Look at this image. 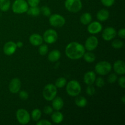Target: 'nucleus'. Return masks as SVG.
Returning a JSON list of instances; mask_svg holds the SVG:
<instances>
[{
    "label": "nucleus",
    "mask_w": 125,
    "mask_h": 125,
    "mask_svg": "<svg viewBox=\"0 0 125 125\" xmlns=\"http://www.w3.org/2000/svg\"><path fill=\"white\" fill-rule=\"evenodd\" d=\"M85 48L81 43L76 42L70 43L65 48V54L69 59H79L83 57L85 52Z\"/></svg>",
    "instance_id": "f257e3e1"
},
{
    "label": "nucleus",
    "mask_w": 125,
    "mask_h": 125,
    "mask_svg": "<svg viewBox=\"0 0 125 125\" xmlns=\"http://www.w3.org/2000/svg\"><path fill=\"white\" fill-rule=\"evenodd\" d=\"M66 90L70 96H76L80 94L81 92V87L79 82L76 80H72L67 84Z\"/></svg>",
    "instance_id": "f03ea898"
},
{
    "label": "nucleus",
    "mask_w": 125,
    "mask_h": 125,
    "mask_svg": "<svg viewBox=\"0 0 125 125\" xmlns=\"http://www.w3.org/2000/svg\"><path fill=\"white\" fill-rule=\"evenodd\" d=\"M57 87L52 84H48L45 85L43 90V96L46 101H52L56 96Z\"/></svg>",
    "instance_id": "7ed1b4c3"
},
{
    "label": "nucleus",
    "mask_w": 125,
    "mask_h": 125,
    "mask_svg": "<svg viewBox=\"0 0 125 125\" xmlns=\"http://www.w3.org/2000/svg\"><path fill=\"white\" fill-rule=\"evenodd\" d=\"M95 70L96 73L100 75H106L112 70V65L107 61H101L96 63Z\"/></svg>",
    "instance_id": "20e7f679"
},
{
    "label": "nucleus",
    "mask_w": 125,
    "mask_h": 125,
    "mask_svg": "<svg viewBox=\"0 0 125 125\" xmlns=\"http://www.w3.org/2000/svg\"><path fill=\"white\" fill-rule=\"evenodd\" d=\"M65 7L69 12L76 13L81 10L83 4L81 0H65Z\"/></svg>",
    "instance_id": "39448f33"
},
{
    "label": "nucleus",
    "mask_w": 125,
    "mask_h": 125,
    "mask_svg": "<svg viewBox=\"0 0 125 125\" xmlns=\"http://www.w3.org/2000/svg\"><path fill=\"white\" fill-rule=\"evenodd\" d=\"M28 8V4L25 0H15L12 5L13 12L18 14L26 12Z\"/></svg>",
    "instance_id": "423d86ee"
},
{
    "label": "nucleus",
    "mask_w": 125,
    "mask_h": 125,
    "mask_svg": "<svg viewBox=\"0 0 125 125\" xmlns=\"http://www.w3.org/2000/svg\"><path fill=\"white\" fill-rule=\"evenodd\" d=\"M17 121L21 125H26L30 122L31 117L29 112L24 109H19L16 112Z\"/></svg>",
    "instance_id": "0eeeda50"
},
{
    "label": "nucleus",
    "mask_w": 125,
    "mask_h": 125,
    "mask_svg": "<svg viewBox=\"0 0 125 125\" xmlns=\"http://www.w3.org/2000/svg\"><path fill=\"white\" fill-rule=\"evenodd\" d=\"M49 22L52 26L56 27V28H61L63 26L65 23V19L63 16L61 15L52 14L50 16Z\"/></svg>",
    "instance_id": "6e6552de"
},
{
    "label": "nucleus",
    "mask_w": 125,
    "mask_h": 125,
    "mask_svg": "<svg viewBox=\"0 0 125 125\" xmlns=\"http://www.w3.org/2000/svg\"><path fill=\"white\" fill-rule=\"evenodd\" d=\"M58 35L56 31L54 29H48L44 32L43 39L46 43L48 44L54 43L57 40Z\"/></svg>",
    "instance_id": "1a4fd4ad"
},
{
    "label": "nucleus",
    "mask_w": 125,
    "mask_h": 125,
    "mask_svg": "<svg viewBox=\"0 0 125 125\" xmlns=\"http://www.w3.org/2000/svg\"><path fill=\"white\" fill-rule=\"evenodd\" d=\"M98 45V40L95 36H90L86 40L84 48L87 51H92L96 48Z\"/></svg>",
    "instance_id": "9d476101"
},
{
    "label": "nucleus",
    "mask_w": 125,
    "mask_h": 125,
    "mask_svg": "<svg viewBox=\"0 0 125 125\" xmlns=\"http://www.w3.org/2000/svg\"><path fill=\"white\" fill-rule=\"evenodd\" d=\"M117 31L112 27H107L104 29L102 34V37L106 41H110L115 37Z\"/></svg>",
    "instance_id": "9b49d317"
},
{
    "label": "nucleus",
    "mask_w": 125,
    "mask_h": 125,
    "mask_svg": "<svg viewBox=\"0 0 125 125\" xmlns=\"http://www.w3.org/2000/svg\"><path fill=\"white\" fill-rule=\"evenodd\" d=\"M21 85V81L20 80V79L17 78H13L11 80L9 85V91L12 94H17L20 90Z\"/></svg>",
    "instance_id": "f8f14e48"
},
{
    "label": "nucleus",
    "mask_w": 125,
    "mask_h": 125,
    "mask_svg": "<svg viewBox=\"0 0 125 125\" xmlns=\"http://www.w3.org/2000/svg\"><path fill=\"white\" fill-rule=\"evenodd\" d=\"M17 48V45L12 41H9L5 43L3 47L4 53L7 56H11L15 53Z\"/></svg>",
    "instance_id": "ddd939ff"
},
{
    "label": "nucleus",
    "mask_w": 125,
    "mask_h": 125,
    "mask_svg": "<svg viewBox=\"0 0 125 125\" xmlns=\"http://www.w3.org/2000/svg\"><path fill=\"white\" fill-rule=\"evenodd\" d=\"M102 24L98 21L90 22L87 27V31L90 34H98L102 30Z\"/></svg>",
    "instance_id": "4468645a"
},
{
    "label": "nucleus",
    "mask_w": 125,
    "mask_h": 125,
    "mask_svg": "<svg viewBox=\"0 0 125 125\" xmlns=\"http://www.w3.org/2000/svg\"><path fill=\"white\" fill-rule=\"evenodd\" d=\"M114 70L118 74L123 75L125 73V62L122 60H118L114 63Z\"/></svg>",
    "instance_id": "2eb2a0df"
},
{
    "label": "nucleus",
    "mask_w": 125,
    "mask_h": 125,
    "mask_svg": "<svg viewBox=\"0 0 125 125\" xmlns=\"http://www.w3.org/2000/svg\"><path fill=\"white\" fill-rule=\"evenodd\" d=\"M96 79V74L94 72L89 71L85 73L84 76V81L87 85H92L94 84Z\"/></svg>",
    "instance_id": "dca6fc26"
},
{
    "label": "nucleus",
    "mask_w": 125,
    "mask_h": 125,
    "mask_svg": "<svg viewBox=\"0 0 125 125\" xmlns=\"http://www.w3.org/2000/svg\"><path fill=\"white\" fill-rule=\"evenodd\" d=\"M43 41V37L38 34H33L29 37V42L34 46H40Z\"/></svg>",
    "instance_id": "f3484780"
},
{
    "label": "nucleus",
    "mask_w": 125,
    "mask_h": 125,
    "mask_svg": "<svg viewBox=\"0 0 125 125\" xmlns=\"http://www.w3.org/2000/svg\"><path fill=\"white\" fill-rule=\"evenodd\" d=\"M52 101V106L54 109L56 111H60L63 108L64 103L62 98L59 96H57V97L56 96Z\"/></svg>",
    "instance_id": "a211bd4d"
},
{
    "label": "nucleus",
    "mask_w": 125,
    "mask_h": 125,
    "mask_svg": "<svg viewBox=\"0 0 125 125\" xmlns=\"http://www.w3.org/2000/svg\"><path fill=\"white\" fill-rule=\"evenodd\" d=\"M61 53L59 50H54L48 54V60L50 62H55L59 61V59L61 58Z\"/></svg>",
    "instance_id": "6ab92c4d"
},
{
    "label": "nucleus",
    "mask_w": 125,
    "mask_h": 125,
    "mask_svg": "<svg viewBox=\"0 0 125 125\" xmlns=\"http://www.w3.org/2000/svg\"><path fill=\"white\" fill-rule=\"evenodd\" d=\"M96 17L98 20L101 21H104L107 20L109 17V12L107 10L101 9L96 14Z\"/></svg>",
    "instance_id": "aec40b11"
},
{
    "label": "nucleus",
    "mask_w": 125,
    "mask_h": 125,
    "mask_svg": "<svg viewBox=\"0 0 125 125\" xmlns=\"http://www.w3.org/2000/svg\"><path fill=\"white\" fill-rule=\"evenodd\" d=\"M51 119L52 122L56 124H59L63 121V115L61 112L59 111H56V112H52L51 115Z\"/></svg>",
    "instance_id": "412c9836"
},
{
    "label": "nucleus",
    "mask_w": 125,
    "mask_h": 125,
    "mask_svg": "<svg viewBox=\"0 0 125 125\" xmlns=\"http://www.w3.org/2000/svg\"><path fill=\"white\" fill-rule=\"evenodd\" d=\"M92 17L91 14L90 13H88V12L83 13L80 17L81 23L84 25L89 24L92 21Z\"/></svg>",
    "instance_id": "4be33fe9"
},
{
    "label": "nucleus",
    "mask_w": 125,
    "mask_h": 125,
    "mask_svg": "<svg viewBox=\"0 0 125 125\" xmlns=\"http://www.w3.org/2000/svg\"><path fill=\"white\" fill-rule=\"evenodd\" d=\"M75 104L79 107H84L87 104V101L84 96H79L75 99Z\"/></svg>",
    "instance_id": "5701e85b"
},
{
    "label": "nucleus",
    "mask_w": 125,
    "mask_h": 125,
    "mask_svg": "<svg viewBox=\"0 0 125 125\" xmlns=\"http://www.w3.org/2000/svg\"><path fill=\"white\" fill-rule=\"evenodd\" d=\"M83 57H84L85 61H86L88 63H92V62H95V59H96V56L92 52H84Z\"/></svg>",
    "instance_id": "b1692460"
},
{
    "label": "nucleus",
    "mask_w": 125,
    "mask_h": 125,
    "mask_svg": "<svg viewBox=\"0 0 125 125\" xmlns=\"http://www.w3.org/2000/svg\"><path fill=\"white\" fill-rule=\"evenodd\" d=\"M27 13L31 16L33 17H36L40 15V9L38 6L35 7H31L30 8H28L27 10Z\"/></svg>",
    "instance_id": "393cba45"
},
{
    "label": "nucleus",
    "mask_w": 125,
    "mask_h": 125,
    "mask_svg": "<svg viewBox=\"0 0 125 125\" xmlns=\"http://www.w3.org/2000/svg\"><path fill=\"white\" fill-rule=\"evenodd\" d=\"M10 6V0H0V10L2 12L8 10Z\"/></svg>",
    "instance_id": "a878e982"
},
{
    "label": "nucleus",
    "mask_w": 125,
    "mask_h": 125,
    "mask_svg": "<svg viewBox=\"0 0 125 125\" xmlns=\"http://www.w3.org/2000/svg\"><path fill=\"white\" fill-rule=\"evenodd\" d=\"M42 115V112L39 109H35L31 113V117L35 122H37L40 120Z\"/></svg>",
    "instance_id": "bb28decb"
},
{
    "label": "nucleus",
    "mask_w": 125,
    "mask_h": 125,
    "mask_svg": "<svg viewBox=\"0 0 125 125\" xmlns=\"http://www.w3.org/2000/svg\"><path fill=\"white\" fill-rule=\"evenodd\" d=\"M66 83H67V80L65 78L61 77L56 81L54 85L57 88H63V87L65 86Z\"/></svg>",
    "instance_id": "cd10ccee"
},
{
    "label": "nucleus",
    "mask_w": 125,
    "mask_h": 125,
    "mask_svg": "<svg viewBox=\"0 0 125 125\" xmlns=\"http://www.w3.org/2000/svg\"><path fill=\"white\" fill-rule=\"evenodd\" d=\"M39 54L42 56H45L48 52V46L45 44H42L39 48Z\"/></svg>",
    "instance_id": "c85d7f7f"
},
{
    "label": "nucleus",
    "mask_w": 125,
    "mask_h": 125,
    "mask_svg": "<svg viewBox=\"0 0 125 125\" xmlns=\"http://www.w3.org/2000/svg\"><path fill=\"white\" fill-rule=\"evenodd\" d=\"M124 45L123 42L122 40H119V39H116V40H114L112 42V46L115 49H120L122 48Z\"/></svg>",
    "instance_id": "c756f323"
},
{
    "label": "nucleus",
    "mask_w": 125,
    "mask_h": 125,
    "mask_svg": "<svg viewBox=\"0 0 125 125\" xmlns=\"http://www.w3.org/2000/svg\"><path fill=\"white\" fill-rule=\"evenodd\" d=\"M40 12H42V14L44 16H45V17H50L51 14V9H50V7L46 6H42L41 7V9H40Z\"/></svg>",
    "instance_id": "7c9ffc66"
},
{
    "label": "nucleus",
    "mask_w": 125,
    "mask_h": 125,
    "mask_svg": "<svg viewBox=\"0 0 125 125\" xmlns=\"http://www.w3.org/2000/svg\"><path fill=\"white\" fill-rule=\"evenodd\" d=\"M86 93L89 96H93L95 94V89L94 86L92 85H88L86 89Z\"/></svg>",
    "instance_id": "2f4dec72"
},
{
    "label": "nucleus",
    "mask_w": 125,
    "mask_h": 125,
    "mask_svg": "<svg viewBox=\"0 0 125 125\" xmlns=\"http://www.w3.org/2000/svg\"><path fill=\"white\" fill-rule=\"evenodd\" d=\"M95 83H96V85L99 88H101L104 85V80L103 79V78H101V77H99V78H96L95 79Z\"/></svg>",
    "instance_id": "473e14b6"
},
{
    "label": "nucleus",
    "mask_w": 125,
    "mask_h": 125,
    "mask_svg": "<svg viewBox=\"0 0 125 125\" xmlns=\"http://www.w3.org/2000/svg\"><path fill=\"white\" fill-rule=\"evenodd\" d=\"M117 75L115 74V73H112V74H110L108 77V82L111 84H113V83H115L117 80Z\"/></svg>",
    "instance_id": "72a5a7b5"
},
{
    "label": "nucleus",
    "mask_w": 125,
    "mask_h": 125,
    "mask_svg": "<svg viewBox=\"0 0 125 125\" xmlns=\"http://www.w3.org/2000/svg\"><path fill=\"white\" fill-rule=\"evenodd\" d=\"M19 96L21 100H26L28 98V97H29V95H28V92L26 91H25V90H21V91L20 92Z\"/></svg>",
    "instance_id": "f704fd0d"
},
{
    "label": "nucleus",
    "mask_w": 125,
    "mask_h": 125,
    "mask_svg": "<svg viewBox=\"0 0 125 125\" xmlns=\"http://www.w3.org/2000/svg\"><path fill=\"white\" fill-rule=\"evenodd\" d=\"M101 3L106 7H111L114 4L115 0H101Z\"/></svg>",
    "instance_id": "c9c22d12"
},
{
    "label": "nucleus",
    "mask_w": 125,
    "mask_h": 125,
    "mask_svg": "<svg viewBox=\"0 0 125 125\" xmlns=\"http://www.w3.org/2000/svg\"><path fill=\"white\" fill-rule=\"evenodd\" d=\"M43 112L46 115H50L53 112V108L50 106H46L44 107Z\"/></svg>",
    "instance_id": "e433bc0d"
},
{
    "label": "nucleus",
    "mask_w": 125,
    "mask_h": 125,
    "mask_svg": "<svg viewBox=\"0 0 125 125\" xmlns=\"http://www.w3.org/2000/svg\"><path fill=\"white\" fill-rule=\"evenodd\" d=\"M28 5L31 7H35L38 6V5L40 3V0H28Z\"/></svg>",
    "instance_id": "4c0bfd02"
},
{
    "label": "nucleus",
    "mask_w": 125,
    "mask_h": 125,
    "mask_svg": "<svg viewBox=\"0 0 125 125\" xmlns=\"http://www.w3.org/2000/svg\"><path fill=\"white\" fill-rule=\"evenodd\" d=\"M118 84H119L120 86L123 89L125 88V76H122L118 79Z\"/></svg>",
    "instance_id": "58836bf2"
},
{
    "label": "nucleus",
    "mask_w": 125,
    "mask_h": 125,
    "mask_svg": "<svg viewBox=\"0 0 125 125\" xmlns=\"http://www.w3.org/2000/svg\"><path fill=\"white\" fill-rule=\"evenodd\" d=\"M51 123L46 120H42L37 122V125H51Z\"/></svg>",
    "instance_id": "ea45409f"
},
{
    "label": "nucleus",
    "mask_w": 125,
    "mask_h": 125,
    "mask_svg": "<svg viewBox=\"0 0 125 125\" xmlns=\"http://www.w3.org/2000/svg\"><path fill=\"white\" fill-rule=\"evenodd\" d=\"M118 36L120 37L122 39H125V29L124 28L123 29H121L120 30H119L118 32Z\"/></svg>",
    "instance_id": "a19ab883"
},
{
    "label": "nucleus",
    "mask_w": 125,
    "mask_h": 125,
    "mask_svg": "<svg viewBox=\"0 0 125 125\" xmlns=\"http://www.w3.org/2000/svg\"><path fill=\"white\" fill-rule=\"evenodd\" d=\"M16 45H17V48H21V47H22V46H23V43L19 41V42H18L17 43H16Z\"/></svg>",
    "instance_id": "79ce46f5"
},
{
    "label": "nucleus",
    "mask_w": 125,
    "mask_h": 125,
    "mask_svg": "<svg viewBox=\"0 0 125 125\" xmlns=\"http://www.w3.org/2000/svg\"><path fill=\"white\" fill-rule=\"evenodd\" d=\"M122 102H123V103H125V96H123V97H122Z\"/></svg>",
    "instance_id": "37998d69"
}]
</instances>
